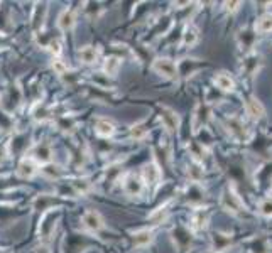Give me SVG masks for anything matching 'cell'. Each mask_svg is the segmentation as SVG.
<instances>
[{"mask_svg": "<svg viewBox=\"0 0 272 253\" xmlns=\"http://www.w3.org/2000/svg\"><path fill=\"white\" fill-rule=\"evenodd\" d=\"M154 236H152V231L147 230V228H142V230H137L136 233L132 235V242H134V247L137 248H145L152 243Z\"/></svg>", "mask_w": 272, "mask_h": 253, "instance_id": "cell-12", "label": "cell"}, {"mask_svg": "<svg viewBox=\"0 0 272 253\" xmlns=\"http://www.w3.org/2000/svg\"><path fill=\"white\" fill-rule=\"evenodd\" d=\"M147 135H149V130L145 128V125H142V124H136V125L130 126V137H132L136 142H142V140H145V137H147Z\"/></svg>", "mask_w": 272, "mask_h": 253, "instance_id": "cell-19", "label": "cell"}, {"mask_svg": "<svg viewBox=\"0 0 272 253\" xmlns=\"http://www.w3.org/2000/svg\"><path fill=\"white\" fill-rule=\"evenodd\" d=\"M51 156H53V152H51L49 145L39 144L34 147L33 154H31V159H34L37 164H47V162H51Z\"/></svg>", "mask_w": 272, "mask_h": 253, "instance_id": "cell-10", "label": "cell"}, {"mask_svg": "<svg viewBox=\"0 0 272 253\" xmlns=\"http://www.w3.org/2000/svg\"><path fill=\"white\" fill-rule=\"evenodd\" d=\"M259 211L264 216H272V197H266L264 201H260Z\"/></svg>", "mask_w": 272, "mask_h": 253, "instance_id": "cell-22", "label": "cell"}, {"mask_svg": "<svg viewBox=\"0 0 272 253\" xmlns=\"http://www.w3.org/2000/svg\"><path fill=\"white\" fill-rule=\"evenodd\" d=\"M140 177L145 186H156L161 181V167L154 160L149 162V164H145L144 169H142Z\"/></svg>", "mask_w": 272, "mask_h": 253, "instance_id": "cell-6", "label": "cell"}, {"mask_svg": "<svg viewBox=\"0 0 272 253\" xmlns=\"http://www.w3.org/2000/svg\"><path fill=\"white\" fill-rule=\"evenodd\" d=\"M161 124L169 133H176L179 130V117L174 110L168 108V106H163L161 108Z\"/></svg>", "mask_w": 272, "mask_h": 253, "instance_id": "cell-4", "label": "cell"}, {"mask_svg": "<svg viewBox=\"0 0 272 253\" xmlns=\"http://www.w3.org/2000/svg\"><path fill=\"white\" fill-rule=\"evenodd\" d=\"M227 5V10H230V12H235V10H238V5H240V2H227L225 3Z\"/></svg>", "mask_w": 272, "mask_h": 253, "instance_id": "cell-28", "label": "cell"}, {"mask_svg": "<svg viewBox=\"0 0 272 253\" xmlns=\"http://www.w3.org/2000/svg\"><path fill=\"white\" fill-rule=\"evenodd\" d=\"M33 115L35 120H46L47 117H49V112H47V106L46 105H42V103H37V110H34L33 112Z\"/></svg>", "mask_w": 272, "mask_h": 253, "instance_id": "cell-23", "label": "cell"}, {"mask_svg": "<svg viewBox=\"0 0 272 253\" xmlns=\"http://www.w3.org/2000/svg\"><path fill=\"white\" fill-rule=\"evenodd\" d=\"M245 110H247L248 115L254 118V120H260V118H264V115H266V108H264V105L260 103L255 96H250L247 100Z\"/></svg>", "mask_w": 272, "mask_h": 253, "instance_id": "cell-11", "label": "cell"}, {"mask_svg": "<svg viewBox=\"0 0 272 253\" xmlns=\"http://www.w3.org/2000/svg\"><path fill=\"white\" fill-rule=\"evenodd\" d=\"M58 126L61 130H66V132H68V130H71V126H74V120L71 117H61L58 120Z\"/></svg>", "mask_w": 272, "mask_h": 253, "instance_id": "cell-26", "label": "cell"}, {"mask_svg": "<svg viewBox=\"0 0 272 253\" xmlns=\"http://www.w3.org/2000/svg\"><path fill=\"white\" fill-rule=\"evenodd\" d=\"M53 71L56 74H59V76H63V74L68 73V66H66L61 59H54L53 61Z\"/></svg>", "mask_w": 272, "mask_h": 253, "instance_id": "cell-25", "label": "cell"}, {"mask_svg": "<svg viewBox=\"0 0 272 253\" xmlns=\"http://www.w3.org/2000/svg\"><path fill=\"white\" fill-rule=\"evenodd\" d=\"M198 37H200L198 29L189 26V27H186V31H184V34H183V44L184 46H195L196 42H198Z\"/></svg>", "mask_w": 272, "mask_h": 253, "instance_id": "cell-20", "label": "cell"}, {"mask_svg": "<svg viewBox=\"0 0 272 253\" xmlns=\"http://www.w3.org/2000/svg\"><path fill=\"white\" fill-rule=\"evenodd\" d=\"M92 183H90L88 179H76L73 181V189L78 192V194H88L90 191H92Z\"/></svg>", "mask_w": 272, "mask_h": 253, "instance_id": "cell-21", "label": "cell"}, {"mask_svg": "<svg viewBox=\"0 0 272 253\" xmlns=\"http://www.w3.org/2000/svg\"><path fill=\"white\" fill-rule=\"evenodd\" d=\"M215 85L218 86L222 92H234L235 81L228 73H216L215 76Z\"/></svg>", "mask_w": 272, "mask_h": 253, "instance_id": "cell-14", "label": "cell"}, {"mask_svg": "<svg viewBox=\"0 0 272 253\" xmlns=\"http://www.w3.org/2000/svg\"><path fill=\"white\" fill-rule=\"evenodd\" d=\"M47 47H49V53L53 54L54 58H58L59 54L63 53V46H61V42L56 41V39H54V41H51V42H49V46H47Z\"/></svg>", "mask_w": 272, "mask_h": 253, "instance_id": "cell-27", "label": "cell"}, {"mask_svg": "<svg viewBox=\"0 0 272 253\" xmlns=\"http://www.w3.org/2000/svg\"><path fill=\"white\" fill-rule=\"evenodd\" d=\"M152 71L159 74V76L166 78V80H177V74H179L177 66L168 58L156 59V61L152 63Z\"/></svg>", "mask_w": 272, "mask_h": 253, "instance_id": "cell-1", "label": "cell"}, {"mask_svg": "<svg viewBox=\"0 0 272 253\" xmlns=\"http://www.w3.org/2000/svg\"><path fill=\"white\" fill-rule=\"evenodd\" d=\"M39 172V164L31 157H24L17 165V176L21 179H33L35 174Z\"/></svg>", "mask_w": 272, "mask_h": 253, "instance_id": "cell-5", "label": "cell"}, {"mask_svg": "<svg viewBox=\"0 0 272 253\" xmlns=\"http://www.w3.org/2000/svg\"><path fill=\"white\" fill-rule=\"evenodd\" d=\"M120 66H122L120 58L110 56V58L105 59V63H103V71H105L106 76H115V74L118 73V69H120Z\"/></svg>", "mask_w": 272, "mask_h": 253, "instance_id": "cell-15", "label": "cell"}, {"mask_svg": "<svg viewBox=\"0 0 272 253\" xmlns=\"http://www.w3.org/2000/svg\"><path fill=\"white\" fill-rule=\"evenodd\" d=\"M39 172H41L46 179H51V181L59 179V177H61V167L56 165V164H51V162H47V164L42 165V167L39 169Z\"/></svg>", "mask_w": 272, "mask_h": 253, "instance_id": "cell-16", "label": "cell"}, {"mask_svg": "<svg viewBox=\"0 0 272 253\" xmlns=\"http://www.w3.org/2000/svg\"><path fill=\"white\" fill-rule=\"evenodd\" d=\"M188 174L191 176V179L195 181V183H198L200 181V177H201V174H203V169H201V165L200 164H196V162H193L191 164V169L188 171Z\"/></svg>", "mask_w": 272, "mask_h": 253, "instance_id": "cell-24", "label": "cell"}, {"mask_svg": "<svg viewBox=\"0 0 272 253\" xmlns=\"http://www.w3.org/2000/svg\"><path fill=\"white\" fill-rule=\"evenodd\" d=\"M74 26H76V14H74V10L65 9L58 17V27L63 32H68V31L74 29Z\"/></svg>", "mask_w": 272, "mask_h": 253, "instance_id": "cell-7", "label": "cell"}, {"mask_svg": "<svg viewBox=\"0 0 272 253\" xmlns=\"http://www.w3.org/2000/svg\"><path fill=\"white\" fill-rule=\"evenodd\" d=\"M95 133L98 137H103V138H110L115 133V124L108 118H98L97 124H95Z\"/></svg>", "mask_w": 272, "mask_h": 253, "instance_id": "cell-9", "label": "cell"}, {"mask_svg": "<svg viewBox=\"0 0 272 253\" xmlns=\"http://www.w3.org/2000/svg\"><path fill=\"white\" fill-rule=\"evenodd\" d=\"M227 125H228V130H230L235 137L245 138V126H243V124L240 120H237V118H230V120L227 122Z\"/></svg>", "mask_w": 272, "mask_h": 253, "instance_id": "cell-18", "label": "cell"}, {"mask_svg": "<svg viewBox=\"0 0 272 253\" xmlns=\"http://www.w3.org/2000/svg\"><path fill=\"white\" fill-rule=\"evenodd\" d=\"M222 206L227 209V211H232L234 215L242 211V201H240V197L235 194V192L232 191H227L223 192L222 196Z\"/></svg>", "mask_w": 272, "mask_h": 253, "instance_id": "cell-8", "label": "cell"}, {"mask_svg": "<svg viewBox=\"0 0 272 253\" xmlns=\"http://www.w3.org/2000/svg\"><path fill=\"white\" fill-rule=\"evenodd\" d=\"M81 223L83 226L86 228L88 231H93V233H98L100 230L105 228V221L102 218V215L95 209H88L85 211V215L81 216Z\"/></svg>", "mask_w": 272, "mask_h": 253, "instance_id": "cell-3", "label": "cell"}, {"mask_svg": "<svg viewBox=\"0 0 272 253\" xmlns=\"http://www.w3.org/2000/svg\"><path fill=\"white\" fill-rule=\"evenodd\" d=\"M98 56H100V53L93 46H83L78 51V58H80L83 64H95L98 61Z\"/></svg>", "mask_w": 272, "mask_h": 253, "instance_id": "cell-13", "label": "cell"}, {"mask_svg": "<svg viewBox=\"0 0 272 253\" xmlns=\"http://www.w3.org/2000/svg\"><path fill=\"white\" fill-rule=\"evenodd\" d=\"M144 181H142L140 176H137V174L134 172H129L124 176V179H122V189H124V192L127 196H139L142 194V191H144Z\"/></svg>", "mask_w": 272, "mask_h": 253, "instance_id": "cell-2", "label": "cell"}, {"mask_svg": "<svg viewBox=\"0 0 272 253\" xmlns=\"http://www.w3.org/2000/svg\"><path fill=\"white\" fill-rule=\"evenodd\" d=\"M255 31L260 34H266V32H271L272 31V15L271 14H266L255 22Z\"/></svg>", "mask_w": 272, "mask_h": 253, "instance_id": "cell-17", "label": "cell"}]
</instances>
